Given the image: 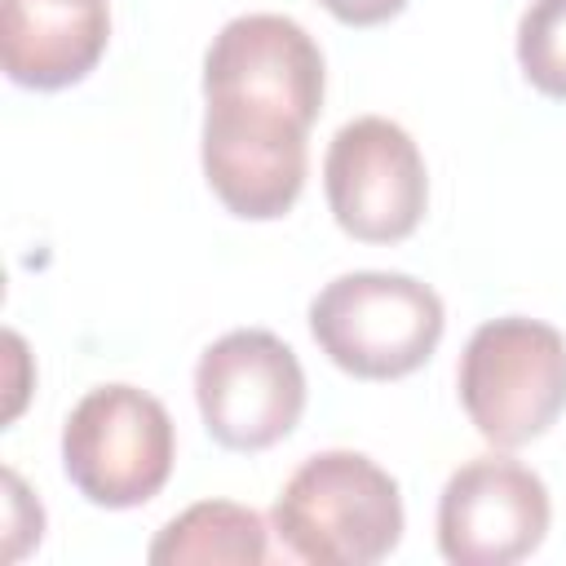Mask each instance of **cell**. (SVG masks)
Wrapping results in <instances>:
<instances>
[{
  "label": "cell",
  "mask_w": 566,
  "mask_h": 566,
  "mask_svg": "<svg viewBox=\"0 0 566 566\" xmlns=\"http://www.w3.org/2000/svg\"><path fill=\"white\" fill-rule=\"evenodd\" d=\"M402 491L363 451H318L283 482L274 531L314 566H371L402 539Z\"/></svg>",
  "instance_id": "7a4b0ae2"
},
{
  "label": "cell",
  "mask_w": 566,
  "mask_h": 566,
  "mask_svg": "<svg viewBox=\"0 0 566 566\" xmlns=\"http://www.w3.org/2000/svg\"><path fill=\"white\" fill-rule=\"evenodd\" d=\"M195 402L203 429L226 451H265L283 442L305 411V371L287 340L265 327H234L195 363Z\"/></svg>",
  "instance_id": "8992f818"
},
{
  "label": "cell",
  "mask_w": 566,
  "mask_h": 566,
  "mask_svg": "<svg viewBox=\"0 0 566 566\" xmlns=\"http://www.w3.org/2000/svg\"><path fill=\"white\" fill-rule=\"evenodd\" d=\"M106 0H0L4 75L35 93L80 84L106 53Z\"/></svg>",
  "instance_id": "9c48e42d"
},
{
  "label": "cell",
  "mask_w": 566,
  "mask_h": 566,
  "mask_svg": "<svg viewBox=\"0 0 566 566\" xmlns=\"http://www.w3.org/2000/svg\"><path fill=\"white\" fill-rule=\"evenodd\" d=\"M177 460L168 407L137 385L88 389L62 424V469L97 509H137L164 491Z\"/></svg>",
  "instance_id": "5b68a950"
},
{
  "label": "cell",
  "mask_w": 566,
  "mask_h": 566,
  "mask_svg": "<svg viewBox=\"0 0 566 566\" xmlns=\"http://www.w3.org/2000/svg\"><path fill=\"white\" fill-rule=\"evenodd\" d=\"M447 327L442 296L398 270H354L310 301L314 345L358 380H402L420 371Z\"/></svg>",
  "instance_id": "3957f363"
},
{
  "label": "cell",
  "mask_w": 566,
  "mask_h": 566,
  "mask_svg": "<svg viewBox=\"0 0 566 566\" xmlns=\"http://www.w3.org/2000/svg\"><path fill=\"white\" fill-rule=\"evenodd\" d=\"M517 66L553 102H566V0H531L517 18Z\"/></svg>",
  "instance_id": "8fae6325"
},
{
  "label": "cell",
  "mask_w": 566,
  "mask_h": 566,
  "mask_svg": "<svg viewBox=\"0 0 566 566\" xmlns=\"http://www.w3.org/2000/svg\"><path fill=\"white\" fill-rule=\"evenodd\" d=\"M553 522L548 486L509 455L464 460L438 495V553L451 566H509L531 557Z\"/></svg>",
  "instance_id": "ba28073f"
},
{
  "label": "cell",
  "mask_w": 566,
  "mask_h": 566,
  "mask_svg": "<svg viewBox=\"0 0 566 566\" xmlns=\"http://www.w3.org/2000/svg\"><path fill=\"white\" fill-rule=\"evenodd\" d=\"M323 190L336 226L349 239L398 243L416 234L429 208L424 155L402 124L385 115H358L327 142Z\"/></svg>",
  "instance_id": "52a82bcc"
},
{
  "label": "cell",
  "mask_w": 566,
  "mask_h": 566,
  "mask_svg": "<svg viewBox=\"0 0 566 566\" xmlns=\"http://www.w3.org/2000/svg\"><path fill=\"white\" fill-rule=\"evenodd\" d=\"M318 4L345 27H380V22L398 18L411 0H318Z\"/></svg>",
  "instance_id": "4fadbf2b"
},
{
  "label": "cell",
  "mask_w": 566,
  "mask_h": 566,
  "mask_svg": "<svg viewBox=\"0 0 566 566\" xmlns=\"http://www.w3.org/2000/svg\"><path fill=\"white\" fill-rule=\"evenodd\" d=\"M455 389L469 424L491 447H526L566 411V336L526 314L491 318L469 336Z\"/></svg>",
  "instance_id": "277c9868"
},
{
  "label": "cell",
  "mask_w": 566,
  "mask_h": 566,
  "mask_svg": "<svg viewBox=\"0 0 566 566\" xmlns=\"http://www.w3.org/2000/svg\"><path fill=\"white\" fill-rule=\"evenodd\" d=\"M203 177L226 212H292L323 111V49L287 13H239L203 53Z\"/></svg>",
  "instance_id": "6da1fadb"
},
{
  "label": "cell",
  "mask_w": 566,
  "mask_h": 566,
  "mask_svg": "<svg viewBox=\"0 0 566 566\" xmlns=\"http://www.w3.org/2000/svg\"><path fill=\"white\" fill-rule=\"evenodd\" d=\"M4 486H9V500H4V531H9L4 557H22L27 544H40L44 513H40V504L27 495V486H22V478H18L13 469L4 473Z\"/></svg>",
  "instance_id": "7c38bea8"
},
{
  "label": "cell",
  "mask_w": 566,
  "mask_h": 566,
  "mask_svg": "<svg viewBox=\"0 0 566 566\" xmlns=\"http://www.w3.org/2000/svg\"><path fill=\"white\" fill-rule=\"evenodd\" d=\"M270 557V531L265 517L234 500H203L164 522V531L150 539L146 562L155 566H261Z\"/></svg>",
  "instance_id": "30bf717a"
}]
</instances>
